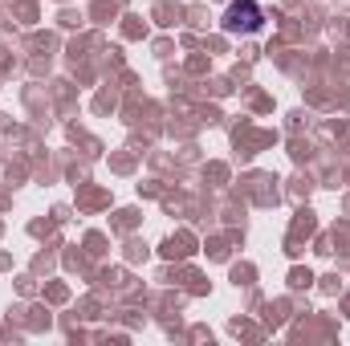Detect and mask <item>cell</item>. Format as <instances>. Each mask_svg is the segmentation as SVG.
I'll use <instances>...</instances> for the list:
<instances>
[{
    "mask_svg": "<svg viewBox=\"0 0 350 346\" xmlns=\"http://www.w3.org/2000/svg\"><path fill=\"white\" fill-rule=\"evenodd\" d=\"M224 29L228 33H261L265 29V12L257 0H232L224 12Z\"/></svg>",
    "mask_w": 350,
    "mask_h": 346,
    "instance_id": "cell-1",
    "label": "cell"
}]
</instances>
